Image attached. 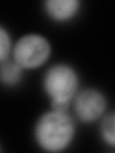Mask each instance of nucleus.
Here are the masks:
<instances>
[{"mask_svg":"<svg viewBox=\"0 0 115 153\" xmlns=\"http://www.w3.org/2000/svg\"><path fill=\"white\" fill-rule=\"evenodd\" d=\"M76 135V123L69 111L50 109L40 115L34 127V139L43 151H64Z\"/></svg>","mask_w":115,"mask_h":153,"instance_id":"nucleus-1","label":"nucleus"},{"mask_svg":"<svg viewBox=\"0 0 115 153\" xmlns=\"http://www.w3.org/2000/svg\"><path fill=\"white\" fill-rule=\"evenodd\" d=\"M80 76L77 70L68 63H56L45 72L42 79V87L50 100L52 109L69 111L79 92Z\"/></svg>","mask_w":115,"mask_h":153,"instance_id":"nucleus-2","label":"nucleus"},{"mask_svg":"<svg viewBox=\"0 0 115 153\" xmlns=\"http://www.w3.org/2000/svg\"><path fill=\"white\" fill-rule=\"evenodd\" d=\"M51 52V43L46 36L30 33L16 40L13 48L12 59L24 70H35L46 63Z\"/></svg>","mask_w":115,"mask_h":153,"instance_id":"nucleus-3","label":"nucleus"},{"mask_svg":"<svg viewBox=\"0 0 115 153\" xmlns=\"http://www.w3.org/2000/svg\"><path fill=\"white\" fill-rule=\"evenodd\" d=\"M108 100L103 92L96 88L79 91L73 100L74 112L79 121L90 123L104 117Z\"/></svg>","mask_w":115,"mask_h":153,"instance_id":"nucleus-4","label":"nucleus"},{"mask_svg":"<svg viewBox=\"0 0 115 153\" xmlns=\"http://www.w3.org/2000/svg\"><path fill=\"white\" fill-rule=\"evenodd\" d=\"M80 0H46L43 8L48 17L55 22H68L72 20L81 10Z\"/></svg>","mask_w":115,"mask_h":153,"instance_id":"nucleus-5","label":"nucleus"},{"mask_svg":"<svg viewBox=\"0 0 115 153\" xmlns=\"http://www.w3.org/2000/svg\"><path fill=\"white\" fill-rule=\"evenodd\" d=\"M24 69L13 59H8L0 63V80L7 87H14L21 82Z\"/></svg>","mask_w":115,"mask_h":153,"instance_id":"nucleus-6","label":"nucleus"},{"mask_svg":"<svg viewBox=\"0 0 115 153\" xmlns=\"http://www.w3.org/2000/svg\"><path fill=\"white\" fill-rule=\"evenodd\" d=\"M100 136L108 146L115 147V111L102 118L100 124Z\"/></svg>","mask_w":115,"mask_h":153,"instance_id":"nucleus-7","label":"nucleus"},{"mask_svg":"<svg viewBox=\"0 0 115 153\" xmlns=\"http://www.w3.org/2000/svg\"><path fill=\"white\" fill-rule=\"evenodd\" d=\"M11 35L4 26H0V63L11 59L13 53Z\"/></svg>","mask_w":115,"mask_h":153,"instance_id":"nucleus-8","label":"nucleus"}]
</instances>
